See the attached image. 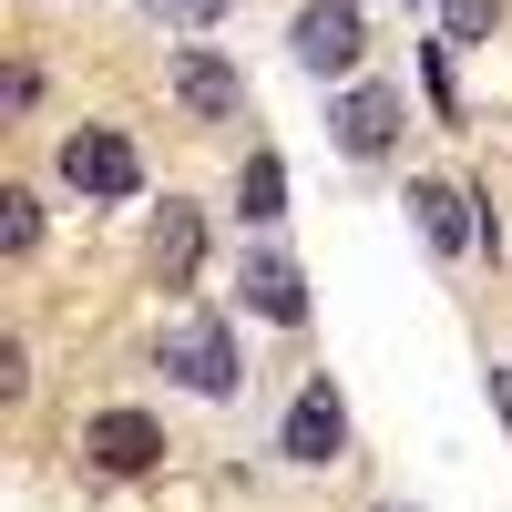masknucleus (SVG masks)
<instances>
[{
  "label": "nucleus",
  "instance_id": "f257e3e1",
  "mask_svg": "<svg viewBox=\"0 0 512 512\" xmlns=\"http://www.w3.org/2000/svg\"><path fill=\"white\" fill-rule=\"evenodd\" d=\"M287 52L297 72H318V82H349L359 52H369V21H359V0H308V11L287 21Z\"/></svg>",
  "mask_w": 512,
  "mask_h": 512
},
{
  "label": "nucleus",
  "instance_id": "f03ea898",
  "mask_svg": "<svg viewBox=\"0 0 512 512\" xmlns=\"http://www.w3.org/2000/svg\"><path fill=\"white\" fill-rule=\"evenodd\" d=\"M62 185L93 195V205H123L144 185V164H134V144H123L113 123H82V134H62Z\"/></svg>",
  "mask_w": 512,
  "mask_h": 512
},
{
  "label": "nucleus",
  "instance_id": "7ed1b4c3",
  "mask_svg": "<svg viewBox=\"0 0 512 512\" xmlns=\"http://www.w3.org/2000/svg\"><path fill=\"white\" fill-rule=\"evenodd\" d=\"M164 369H175L195 400H236V338H226V318H175L164 328Z\"/></svg>",
  "mask_w": 512,
  "mask_h": 512
},
{
  "label": "nucleus",
  "instance_id": "20e7f679",
  "mask_svg": "<svg viewBox=\"0 0 512 512\" xmlns=\"http://www.w3.org/2000/svg\"><path fill=\"white\" fill-rule=\"evenodd\" d=\"M410 216H420V236H431L441 256H472V246H502V226H492V205L472 216V195H461L451 175H410Z\"/></svg>",
  "mask_w": 512,
  "mask_h": 512
},
{
  "label": "nucleus",
  "instance_id": "39448f33",
  "mask_svg": "<svg viewBox=\"0 0 512 512\" xmlns=\"http://www.w3.org/2000/svg\"><path fill=\"white\" fill-rule=\"evenodd\" d=\"M328 134H338V154H390V134H400V93L390 82H349V93L328 103Z\"/></svg>",
  "mask_w": 512,
  "mask_h": 512
},
{
  "label": "nucleus",
  "instance_id": "423d86ee",
  "mask_svg": "<svg viewBox=\"0 0 512 512\" xmlns=\"http://www.w3.org/2000/svg\"><path fill=\"white\" fill-rule=\"evenodd\" d=\"M277 451H287V461H338V451H349V410H338V390H328V379H308V390L287 400Z\"/></svg>",
  "mask_w": 512,
  "mask_h": 512
},
{
  "label": "nucleus",
  "instance_id": "0eeeda50",
  "mask_svg": "<svg viewBox=\"0 0 512 512\" xmlns=\"http://www.w3.org/2000/svg\"><path fill=\"white\" fill-rule=\"evenodd\" d=\"M82 451L103 461V472H154L164 461V431L144 410H103V420H82Z\"/></svg>",
  "mask_w": 512,
  "mask_h": 512
},
{
  "label": "nucleus",
  "instance_id": "6e6552de",
  "mask_svg": "<svg viewBox=\"0 0 512 512\" xmlns=\"http://www.w3.org/2000/svg\"><path fill=\"white\" fill-rule=\"evenodd\" d=\"M175 103H185L195 123H236V113H246V82H236L216 52H175Z\"/></svg>",
  "mask_w": 512,
  "mask_h": 512
},
{
  "label": "nucleus",
  "instance_id": "1a4fd4ad",
  "mask_svg": "<svg viewBox=\"0 0 512 512\" xmlns=\"http://www.w3.org/2000/svg\"><path fill=\"white\" fill-rule=\"evenodd\" d=\"M246 308L277 318V328H297V318H308V277H297L287 256H246Z\"/></svg>",
  "mask_w": 512,
  "mask_h": 512
},
{
  "label": "nucleus",
  "instance_id": "9d476101",
  "mask_svg": "<svg viewBox=\"0 0 512 512\" xmlns=\"http://www.w3.org/2000/svg\"><path fill=\"white\" fill-rule=\"evenodd\" d=\"M195 256H205L195 205H175V195H164V216H154V277H164V287H185V277H195Z\"/></svg>",
  "mask_w": 512,
  "mask_h": 512
},
{
  "label": "nucleus",
  "instance_id": "9b49d317",
  "mask_svg": "<svg viewBox=\"0 0 512 512\" xmlns=\"http://www.w3.org/2000/svg\"><path fill=\"white\" fill-rule=\"evenodd\" d=\"M236 205H246V226H277V216H287V164H277V154H246Z\"/></svg>",
  "mask_w": 512,
  "mask_h": 512
},
{
  "label": "nucleus",
  "instance_id": "f8f14e48",
  "mask_svg": "<svg viewBox=\"0 0 512 512\" xmlns=\"http://www.w3.org/2000/svg\"><path fill=\"white\" fill-rule=\"evenodd\" d=\"M31 236H41V205L11 185V195H0V256H31Z\"/></svg>",
  "mask_w": 512,
  "mask_h": 512
},
{
  "label": "nucleus",
  "instance_id": "ddd939ff",
  "mask_svg": "<svg viewBox=\"0 0 512 512\" xmlns=\"http://www.w3.org/2000/svg\"><path fill=\"white\" fill-rule=\"evenodd\" d=\"M144 11H154L164 31H216V21L236 11V0H144Z\"/></svg>",
  "mask_w": 512,
  "mask_h": 512
},
{
  "label": "nucleus",
  "instance_id": "4468645a",
  "mask_svg": "<svg viewBox=\"0 0 512 512\" xmlns=\"http://www.w3.org/2000/svg\"><path fill=\"white\" fill-rule=\"evenodd\" d=\"M502 21V0H441V41H482Z\"/></svg>",
  "mask_w": 512,
  "mask_h": 512
},
{
  "label": "nucleus",
  "instance_id": "2eb2a0df",
  "mask_svg": "<svg viewBox=\"0 0 512 512\" xmlns=\"http://www.w3.org/2000/svg\"><path fill=\"white\" fill-rule=\"evenodd\" d=\"M0 103H11V113H31V103H41V72H31V62H11V82H0Z\"/></svg>",
  "mask_w": 512,
  "mask_h": 512
},
{
  "label": "nucleus",
  "instance_id": "dca6fc26",
  "mask_svg": "<svg viewBox=\"0 0 512 512\" xmlns=\"http://www.w3.org/2000/svg\"><path fill=\"white\" fill-rule=\"evenodd\" d=\"M492 400H502V420H512V369H492Z\"/></svg>",
  "mask_w": 512,
  "mask_h": 512
},
{
  "label": "nucleus",
  "instance_id": "f3484780",
  "mask_svg": "<svg viewBox=\"0 0 512 512\" xmlns=\"http://www.w3.org/2000/svg\"><path fill=\"white\" fill-rule=\"evenodd\" d=\"M379 512H400V502H379Z\"/></svg>",
  "mask_w": 512,
  "mask_h": 512
}]
</instances>
